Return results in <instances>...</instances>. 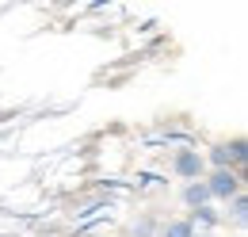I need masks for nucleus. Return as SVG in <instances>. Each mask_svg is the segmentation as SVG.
<instances>
[{
  "label": "nucleus",
  "mask_w": 248,
  "mask_h": 237,
  "mask_svg": "<svg viewBox=\"0 0 248 237\" xmlns=\"http://www.w3.org/2000/svg\"><path fill=\"white\" fill-rule=\"evenodd\" d=\"M202 180H206L210 203H229V199H237L245 191V180H241V172H233V169H210Z\"/></svg>",
  "instance_id": "obj_2"
},
{
  "label": "nucleus",
  "mask_w": 248,
  "mask_h": 237,
  "mask_svg": "<svg viewBox=\"0 0 248 237\" xmlns=\"http://www.w3.org/2000/svg\"><path fill=\"white\" fill-rule=\"evenodd\" d=\"M172 172L184 180V184H191V180H202L206 176V161H202V153L199 149H176V157H172Z\"/></svg>",
  "instance_id": "obj_3"
},
{
  "label": "nucleus",
  "mask_w": 248,
  "mask_h": 237,
  "mask_svg": "<svg viewBox=\"0 0 248 237\" xmlns=\"http://www.w3.org/2000/svg\"><path fill=\"white\" fill-rule=\"evenodd\" d=\"M202 161H206V169H233V172H241L245 161H248V142H245V138L214 142V146L202 153Z\"/></svg>",
  "instance_id": "obj_1"
},
{
  "label": "nucleus",
  "mask_w": 248,
  "mask_h": 237,
  "mask_svg": "<svg viewBox=\"0 0 248 237\" xmlns=\"http://www.w3.org/2000/svg\"><path fill=\"white\" fill-rule=\"evenodd\" d=\"M156 237H195V226L187 222V218H172V222H164Z\"/></svg>",
  "instance_id": "obj_7"
},
{
  "label": "nucleus",
  "mask_w": 248,
  "mask_h": 237,
  "mask_svg": "<svg viewBox=\"0 0 248 237\" xmlns=\"http://www.w3.org/2000/svg\"><path fill=\"white\" fill-rule=\"evenodd\" d=\"M187 222H191V226H202V234H214L217 226H221V214H217L214 207H199V210H191Z\"/></svg>",
  "instance_id": "obj_5"
},
{
  "label": "nucleus",
  "mask_w": 248,
  "mask_h": 237,
  "mask_svg": "<svg viewBox=\"0 0 248 237\" xmlns=\"http://www.w3.org/2000/svg\"><path fill=\"white\" fill-rule=\"evenodd\" d=\"M180 199H184L187 210H199V207H214L210 203V191H206V180H191L184 184V191H180Z\"/></svg>",
  "instance_id": "obj_4"
},
{
  "label": "nucleus",
  "mask_w": 248,
  "mask_h": 237,
  "mask_svg": "<svg viewBox=\"0 0 248 237\" xmlns=\"http://www.w3.org/2000/svg\"><path fill=\"white\" fill-rule=\"evenodd\" d=\"M153 218H141V222H138V226H134V237H153Z\"/></svg>",
  "instance_id": "obj_8"
},
{
  "label": "nucleus",
  "mask_w": 248,
  "mask_h": 237,
  "mask_svg": "<svg viewBox=\"0 0 248 237\" xmlns=\"http://www.w3.org/2000/svg\"><path fill=\"white\" fill-rule=\"evenodd\" d=\"M195 237H214V234H195Z\"/></svg>",
  "instance_id": "obj_9"
},
{
  "label": "nucleus",
  "mask_w": 248,
  "mask_h": 237,
  "mask_svg": "<svg viewBox=\"0 0 248 237\" xmlns=\"http://www.w3.org/2000/svg\"><path fill=\"white\" fill-rule=\"evenodd\" d=\"M225 207H229V214H221V222H225V218H229L233 226H245V222H248V199H245V191H241L237 199H229Z\"/></svg>",
  "instance_id": "obj_6"
}]
</instances>
